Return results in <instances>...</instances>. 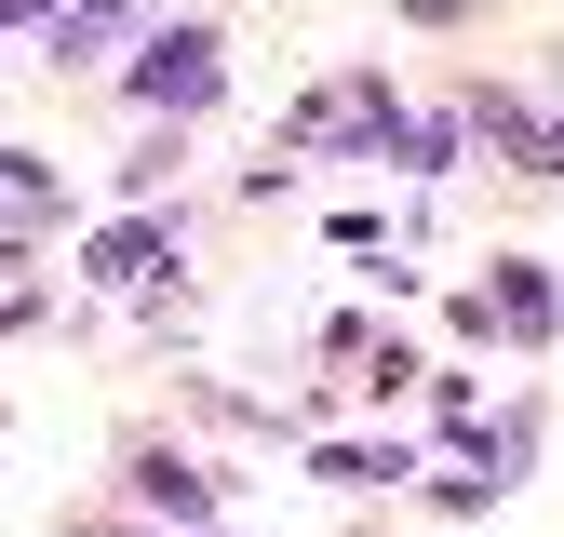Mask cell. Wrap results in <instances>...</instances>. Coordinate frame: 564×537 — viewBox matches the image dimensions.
<instances>
[{
    "instance_id": "1",
    "label": "cell",
    "mask_w": 564,
    "mask_h": 537,
    "mask_svg": "<svg viewBox=\"0 0 564 537\" xmlns=\"http://www.w3.org/2000/svg\"><path fill=\"white\" fill-rule=\"evenodd\" d=\"M121 95H134V108H149V121H175V134H188L202 108H216V95H229V41H216V28H202V14H162L149 41H134V67H121Z\"/></svg>"
},
{
    "instance_id": "2",
    "label": "cell",
    "mask_w": 564,
    "mask_h": 537,
    "mask_svg": "<svg viewBox=\"0 0 564 537\" xmlns=\"http://www.w3.org/2000/svg\"><path fill=\"white\" fill-rule=\"evenodd\" d=\"M282 134H296V149H403V95L377 81V67H349V81H323Z\"/></svg>"
},
{
    "instance_id": "3",
    "label": "cell",
    "mask_w": 564,
    "mask_h": 537,
    "mask_svg": "<svg viewBox=\"0 0 564 537\" xmlns=\"http://www.w3.org/2000/svg\"><path fill=\"white\" fill-rule=\"evenodd\" d=\"M457 322H470V336H511V350H551V322H564V296H551V268L498 255V283H484V296H470Z\"/></svg>"
},
{
    "instance_id": "4",
    "label": "cell",
    "mask_w": 564,
    "mask_h": 537,
    "mask_svg": "<svg viewBox=\"0 0 564 537\" xmlns=\"http://www.w3.org/2000/svg\"><path fill=\"white\" fill-rule=\"evenodd\" d=\"M216 497H229V484H216L202 457H162V443L134 457V511H149L162 537H216Z\"/></svg>"
},
{
    "instance_id": "5",
    "label": "cell",
    "mask_w": 564,
    "mask_h": 537,
    "mask_svg": "<svg viewBox=\"0 0 564 537\" xmlns=\"http://www.w3.org/2000/svg\"><path fill=\"white\" fill-rule=\"evenodd\" d=\"M108 41H149V0H54L41 67H108Z\"/></svg>"
},
{
    "instance_id": "6",
    "label": "cell",
    "mask_w": 564,
    "mask_h": 537,
    "mask_svg": "<svg viewBox=\"0 0 564 537\" xmlns=\"http://www.w3.org/2000/svg\"><path fill=\"white\" fill-rule=\"evenodd\" d=\"M162 255H175V216H121V229H95V242H82V283L149 296V283H162Z\"/></svg>"
},
{
    "instance_id": "7",
    "label": "cell",
    "mask_w": 564,
    "mask_h": 537,
    "mask_svg": "<svg viewBox=\"0 0 564 537\" xmlns=\"http://www.w3.org/2000/svg\"><path fill=\"white\" fill-rule=\"evenodd\" d=\"M524 457H538V417H470V430H457V470H484L498 497L524 484Z\"/></svg>"
},
{
    "instance_id": "8",
    "label": "cell",
    "mask_w": 564,
    "mask_h": 537,
    "mask_svg": "<svg viewBox=\"0 0 564 537\" xmlns=\"http://www.w3.org/2000/svg\"><path fill=\"white\" fill-rule=\"evenodd\" d=\"M323 484H416L403 443H323Z\"/></svg>"
},
{
    "instance_id": "9",
    "label": "cell",
    "mask_w": 564,
    "mask_h": 537,
    "mask_svg": "<svg viewBox=\"0 0 564 537\" xmlns=\"http://www.w3.org/2000/svg\"><path fill=\"white\" fill-rule=\"evenodd\" d=\"M431 511H457V524H470V511H498V484H484V470H431Z\"/></svg>"
},
{
    "instance_id": "10",
    "label": "cell",
    "mask_w": 564,
    "mask_h": 537,
    "mask_svg": "<svg viewBox=\"0 0 564 537\" xmlns=\"http://www.w3.org/2000/svg\"><path fill=\"white\" fill-rule=\"evenodd\" d=\"M403 14H416V28H457V14H470V0H403Z\"/></svg>"
},
{
    "instance_id": "11",
    "label": "cell",
    "mask_w": 564,
    "mask_h": 537,
    "mask_svg": "<svg viewBox=\"0 0 564 537\" xmlns=\"http://www.w3.org/2000/svg\"><path fill=\"white\" fill-rule=\"evenodd\" d=\"M0 28H54V0H0Z\"/></svg>"
}]
</instances>
